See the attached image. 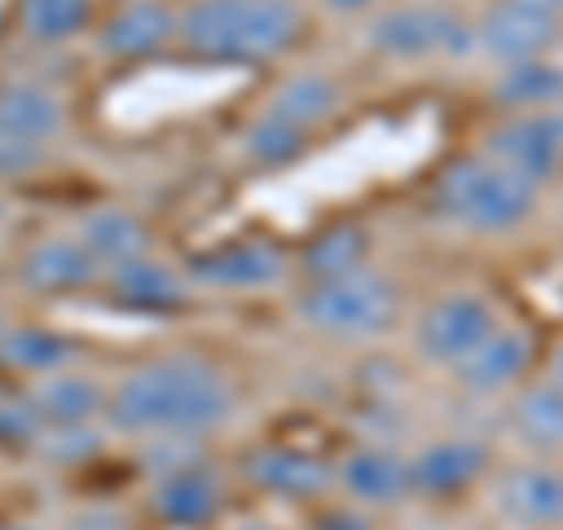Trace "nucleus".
<instances>
[{
    "label": "nucleus",
    "mask_w": 563,
    "mask_h": 530,
    "mask_svg": "<svg viewBox=\"0 0 563 530\" xmlns=\"http://www.w3.org/2000/svg\"><path fill=\"white\" fill-rule=\"evenodd\" d=\"M310 530H376V526H372V511L352 503H320L310 517Z\"/></svg>",
    "instance_id": "31"
},
{
    "label": "nucleus",
    "mask_w": 563,
    "mask_h": 530,
    "mask_svg": "<svg viewBox=\"0 0 563 530\" xmlns=\"http://www.w3.org/2000/svg\"><path fill=\"white\" fill-rule=\"evenodd\" d=\"M0 333H5V310H0Z\"/></svg>",
    "instance_id": "37"
},
{
    "label": "nucleus",
    "mask_w": 563,
    "mask_h": 530,
    "mask_svg": "<svg viewBox=\"0 0 563 530\" xmlns=\"http://www.w3.org/2000/svg\"><path fill=\"white\" fill-rule=\"evenodd\" d=\"M235 380L192 352L128 366L109 385L103 428L118 437H207L235 418Z\"/></svg>",
    "instance_id": "1"
},
{
    "label": "nucleus",
    "mask_w": 563,
    "mask_h": 530,
    "mask_svg": "<svg viewBox=\"0 0 563 530\" xmlns=\"http://www.w3.org/2000/svg\"><path fill=\"white\" fill-rule=\"evenodd\" d=\"M428 202L432 217L451 221L465 235H512L536 217L540 188L484 161L479 151H465L437 169Z\"/></svg>",
    "instance_id": "3"
},
{
    "label": "nucleus",
    "mask_w": 563,
    "mask_h": 530,
    "mask_svg": "<svg viewBox=\"0 0 563 530\" xmlns=\"http://www.w3.org/2000/svg\"><path fill=\"white\" fill-rule=\"evenodd\" d=\"M493 470V451L474 437H437L409 455V488L422 503H455L479 488Z\"/></svg>",
    "instance_id": "13"
},
{
    "label": "nucleus",
    "mask_w": 563,
    "mask_h": 530,
    "mask_svg": "<svg viewBox=\"0 0 563 530\" xmlns=\"http://www.w3.org/2000/svg\"><path fill=\"white\" fill-rule=\"evenodd\" d=\"M488 103L498 113H536L563 109V66L540 57L521 66H503V76L488 85Z\"/></svg>",
    "instance_id": "27"
},
{
    "label": "nucleus",
    "mask_w": 563,
    "mask_h": 530,
    "mask_svg": "<svg viewBox=\"0 0 563 530\" xmlns=\"http://www.w3.org/2000/svg\"><path fill=\"white\" fill-rule=\"evenodd\" d=\"M517 5H526V10H540V14H554V20H563V0H517Z\"/></svg>",
    "instance_id": "34"
},
{
    "label": "nucleus",
    "mask_w": 563,
    "mask_h": 530,
    "mask_svg": "<svg viewBox=\"0 0 563 530\" xmlns=\"http://www.w3.org/2000/svg\"><path fill=\"white\" fill-rule=\"evenodd\" d=\"M66 132V103L43 80H0V136L47 151Z\"/></svg>",
    "instance_id": "19"
},
{
    "label": "nucleus",
    "mask_w": 563,
    "mask_h": 530,
    "mask_svg": "<svg viewBox=\"0 0 563 530\" xmlns=\"http://www.w3.org/2000/svg\"><path fill=\"white\" fill-rule=\"evenodd\" d=\"M95 0H14V29L33 47H66L95 33Z\"/></svg>",
    "instance_id": "26"
},
{
    "label": "nucleus",
    "mask_w": 563,
    "mask_h": 530,
    "mask_svg": "<svg viewBox=\"0 0 563 530\" xmlns=\"http://www.w3.org/2000/svg\"><path fill=\"white\" fill-rule=\"evenodd\" d=\"M146 507H151V517L161 526H169V530H202V526H211L221 517L225 488H221L211 465H192V470L151 479Z\"/></svg>",
    "instance_id": "18"
},
{
    "label": "nucleus",
    "mask_w": 563,
    "mask_h": 530,
    "mask_svg": "<svg viewBox=\"0 0 563 530\" xmlns=\"http://www.w3.org/2000/svg\"><path fill=\"white\" fill-rule=\"evenodd\" d=\"M372 5H376V0H324V10H333V14H362Z\"/></svg>",
    "instance_id": "33"
},
{
    "label": "nucleus",
    "mask_w": 563,
    "mask_h": 530,
    "mask_svg": "<svg viewBox=\"0 0 563 530\" xmlns=\"http://www.w3.org/2000/svg\"><path fill=\"white\" fill-rule=\"evenodd\" d=\"M43 422L24 395H0V451H33Z\"/></svg>",
    "instance_id": "30"
},
{
    "label": "nucleus",
    "mask_w": 563,
    "mask_h": 530,
    "mask_svg": "<svg viewBox=\"0 0 563 530\" xmlns=\"http://www.w3.org/2000/svg\"><path fill=\"white\" fill-rule=\"evenodd\" d=\"M310 141L314 136L301 132L296 122H287V118H277V113L263 109L250 122V128H244L240 151H244V161H250L254 169H287V165H296L310 151Z\"/></svg>",
    "instance_id": "28"
},
{
    "label": "nucleus",
    "mask_w": 563,
    "mask_h": 530,
    "mask_svg": "<svg viewBox=\"0 0 563 530\" xmlns=\"http://www.w3.org/2000/svg\"><path fill=\"white\" fill-rule=\"evenodd\" d=\"M29 409L38 413L43 428H80V422H103V404H109V385L80 366L38 376L24 390Z\"/></svg>",
    "instance_id": "20"
},
{
    "label": "nucleus",
    "mask_w": 563,
    "mask_h": 530,
    "mask_svg": "<svg viewBox=\"0 0 563 530\" xmlns=\"http://www.w3.org/2000/svg\"><path fill=\"white\" fill-rule=\"evenodd\" d=\"M366 43L380 62L418 66V62H461L474 52V29L451 5L437 0H399L385 5L366 24Z\"/></svg>",
    "instance_id": "5"
},
{
    "label": "nucleus",
    "mask_w": 563,
    "mask_h": 530,
    "mask_svg": "<svg viewBox=\"0 0 563 530\" xmlns=\"http://www.w3.org/2000/svg\"><path fill=\"white\" fill-rule=\"evenodd\" d=\"M333 493L362 511H390L409 503V455L385 446V441H357L333 461Z\"/></svg>",
    "instance_id": "12"
},
{
    "label": "nucleus",
    "mask_w": 563,
    "mask_h": 530,
    "mask_svg": "<svg viewBox=\"0 0 563 530\" xmlns=\"http://www.w3.org/2000/svg\"><path fill=\"white\" fill-rule=\"evenodd\" d=\"M488 507L512 530H563V470L554 461H517L488 470Z\"/></svg>",
    "instance_id": "9"
},
{
    "label": "nucleus",
    "mask_w": 563,
    "mask_h": 530,
    "mask_svg": "<svg viewBox=\"0 0 563 530\" xmlns=\"http://www.w3.org/2000/svg\"><path fill=\"white\" fill-rule=\"evenodd\" d=\"M268 113L296 122L301 132H320L343 113V85L324 70H296L268 90Z\"/></svg>",
    "instance_id": "25"
},
{
    "label": "nucleus",
    "mask_w": 563,
    "mask_h": 530,
    "mask_svg": "<svg viewBox=\"0 0 563 530\" xmlns=\"http://www.w3.org/2000/svg\"><path fill=\"white\" fill-rule=\"evenodd\" d=\"M301 0H188L179 10L184 57L207 66H268L306 38Z\"/></svg>",
    "instance_id": "2"
},
{
    "label": "nucleus",
    "mask_w": 563,
    "mask_h": 530,
    "mask_svg": "<svg viewBox=\"0 0 563 530\" xmlns=\"http://www.w3.org/2000/svg\"><path fill=\"white\" fill-rule=\"evenodd\" d=\"M179 47V10L169 0H118L95 20V52L103 62L141 66Z\"/></svg>",
    "instance_id": "10"
},
{
    "label": "nucleus",
    "mask_w": 563,
    "mask_h": 530,
    "mask_svg": "<svg viewBox=\"0 0 563 530\" xmlns=\"http://www.w3.org/2000/svg\"><path fill=\"white\" fill-rule=\"evenodd\" d=\"M95 5H118V0H95Z\"/></svg>",
    "instance_id": "38"
},
{
    "label": "nucleus",
    "mask_w": 563,
    "mask_h": 530,
    "mask_svg": "<svg viewBox=\"0 0 563 530\" xmlns=\"http://www.w3.org/2000/svg\"><path fill=\"white\" fill-rule=\"evenodd\" d=\"M0 530H38V526H29V521H10V526H0Z\"/></svg>",
    "instance_id": "36"
},
{
    "label": "nucleus",
    "mask_w": 563,
    "mask_h": 530,
    "mask_svg": "<svg viewBox=\"0 0 563 530\" xmlns=\"http://www.w3.org/2000/svg\"><path fill=\"white\" fill-rule=\"evenodd\" d=\"M291 310L314 339L372 343L395 329L399 310H404V291L385 273L362 268V273H347L333 281H306V287L296 291Z\"/></svg>",
    "instance_id": "4"
},
{
    "label": "nucleus",
    "mask_w": 563,
    "mask_h": 530,
    "mask_svg": "<svg viewBox=\"0 0 563 530\" xmlns=\"http://www.w3.org/2000/svg\"><path fill=\"white\" fill-rule=\"evenodd\" d=\"M372 250H376V240L366 231V221H329L324 231H314L301 244L291 268L301 273V287L306 281H333V277L372 268Z\"/></svg>",
    "instance_id": "22"
},
{
    "label": "nucleus",
    "mask_w": 563,
    "mask_h": 530,
    "mask_svg": "<svg viewBox=\"0 0 563 530\" xmlns=\"http://www.w3.org/2000/svg\"><path fill=\"white\" fill-rule=\"evenodd\" d=\"M103 422H80V428H43L38 441H33V455L57 470H70V465H85L95 461L103 451Z\"/></svg>",
    "instance_id": "29"
},
{
    "label": "nucleus",
    "mask_w": 563,
    "mask_h": 530,
    "mask_svg": "<svg viewBox=\"0 0 563 530\" xmlns=\"http://www.w3.org/2000/svg\"><path fill=\"white\" fill-rule=\"evenodd\" d=\"M188 281L207 291H273L291 273V254L273 240H231L221 250H207L188 263Z\"/></svg>",
    "instance_id": "14"
},
{
    "label": "nucleus",
    "mask_w": 563,
    "mask_h": 530,
    "mask_svg": "<svg viewBox=\"0 0 563 530\" xmlns=\"http://www.w3.org/2000/svg\"><path fill=\"white\" fill-rule=\"evenodd\" d=\"M99 291L113 310H128V314H184L192 300V281L184 268H169L155 254H141L103 273Z\"/></svg>",
    "instance_id": "16"
},
{
    "label": "nucleus",
    "mask_w": 563,
    "mask_h": 530,
    "mask_svg": "<svg viewBox=\"0 0 563 530\" xmlns=\"http://www.w3.org/2000/svg\"><path fill=\"white\" fill-rule=\"evenodd\" d=\"M544 376H550L554 385H563V343L550 352V366H544Z\"/></svg>",
    "instance_id": "35"
},
{
    "label": "nucleus",
    "mask_w": 563,
    "mask_h": 530,
    "mask_svg": "<svg viewBox=\"0 0 563 530\" xmlns=\"http://www.w3.org/2000/svg\"><path fill=\"white\" fill-rule=\"evenodd\" d=\"M507 432L521 451L550 455L563 451V385H554L550 376L540 380H521L512 395H507Z\"/></svg>",
    "instance_id": "21"
},
{
    "label": "nucleus",
    "mask_w": 563,
    "mask_h": 530,
    "mask_svg": "<svg viewBox=\"0 0 563 530\" xmlns=\"http://www.w3.org/2000/svg\"><path fill=\"white\" fill-rule=\"evenodd\" d=\"M484 161L503 165L526 184H550L563 169V109H536V113H498L484 128L479 146Z\"/></svg>",
    "instance_id": "7"
},
{
    "label": "nucleus",
    "mask_w": 563,
    "mask_h": 530,
    "mask_svg": "<svg viewBox=\"0 0 563 530\" xmlns=\"http://www.w3.org/2000/svg\"><path fill=\"white\" fill-rule=\"evenodd\" d=\"M531 366H536V339L517 324H498L465 362L451 366V385L470 399H503L531 376Z\"/></svg>",
    "instance_id": "15"
},
{
    "label": "nucleus",
    "mask_w": 563,
    "mask_h": 530,
    "mask_svg": "<svg viewBox=\"0 0 563 530\" xmlns=\"http://www.w3.org/2000/svg\"><path fill=\"white\" fill-rule=\"evenodd\" d=\"M38 165H43V151L0 136V179H24V174H33Z\"/></svg>",
    "instance_id": "32"
},
{
    "label": "nucleus",
    "mask_w": 563,
    "mask_h": 530,
    "mask_svg": "<svg viewBox=\"0 0 563 530\" xmlns=\"http://www.w3.org/2000/svg\"><path fill=\"white\" fill-rule=\"evenodd\" d=\"M76 240L90 250V258L99 263L103 273L118 268V263H132L141 254H155L151 225L141 221L136 211H128V207H95V211H85Z\"/></svg>",
    "instance_id": "23"
},
{
    "label": "nucleus",
    "mask_w": 563,
    "mask_h": 530,
    "mask_svg": "<svg viewBox=\"0 0 563 530\" xmlns=\"http://www.w3.org/2000/svg\"><path fill=\"white\" fill-rule=\"evenodd\" d=\"M0 221H5V198H0Z\"/></svg>",
    "instance_id": "39"
},
{
    "label": "nucleus",
    "mask_w": 563,
    "mask_h": 530,
    "mask_svg": "<svg viewBox=\"0 0 563 530\" xmlns=\"http://www.w3.org/2000/svg\"><path fill=\"white\" fill-rule=\"evenodd\" d=\"M14 273H20V281L33 296H80V291L99 287V277H103V268L76 235L29 240L20 263H14Z\"/></svg>",
    "instance_id": "17"
},
{
    "label": "nucleus",
    "mask_w": 563,
    "mask_h": 530,
    "mask_svg": "<svg viewBox=\"0 0 563 530\" xmlns=\"http://www.w3.org/2000/svg\"><path fill=\"white\" fill-rule=\"evenodd\" d=\"M498 324H503V314H498V306H493V296L470 291V287L465 291H442L437 300H428L413 320V357L422 366L451 371L455 362H465Z\"/></svg>",
    "instance_id": "6"
},
{
    "label": "nucleus",
    "mask_w": 563,
    "mask_h": 530,
    "mask_svg": "<svg viewBox=\"0 0 563 530\" xmlns=\"http://www.w3.org/2000/svg\"><path fill=\"white\" fill-rule=\"evenodd\" d=\"M470 29H474V52H484V57L498 66L554 57V47L563 43V20L526 10L517 0H493Z\"/></svg>",
    "instance_id": "11"
},
{
    "label": "nucleus",
    "mask_w": 563,
    "mask_h": 530,
    "mask_svg": "<svg viewBox=\"0 0 563 530\" xmlns=\"http://www.w3.org/2000/svg\"><path fill=\"white\" fill-rule=\"evenodd\" d=\"M240 479L263 498L291 507H320L333 498V461H324L320 451L287 446V441H263L244 451Z\"/></svg>",
    "instance_id": "8"
},
{
    "label": "nucleus",
    "mask_w": 563,
    "mask_h": 530,
    "mask_svg": "<svg viewBox=\"0 0 563 530\" xmlns=\"http://www.w3.org/2000/svg\"><path fill=\"white\" fill-rule=\"evenodd\" d=\"M80 347L70 333L62 329H47V324H5L0 333V371H10V376H52V371H66L76 366Z\"/></svg>",
    "instance_id": "24"
}]
</instances>
